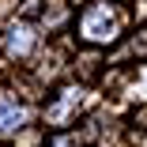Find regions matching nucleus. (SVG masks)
Returning <instances> with one entry per match:
<instances>
[{
	"instance_id": "f257e3e1",
	"label": "nucleus",
	"mask_w": 147,
	"mask_h": 147,
	"mask_svg": "<svg viewBox=\"0 0 147 147\" xmlns=\"http://www.w3.org/2000/svg\"><path fill=\"white\" fill-rule=\"evenodd\" d=\"M125 23H128V15L117 0H87L79 11V38L94 49L113 45L125 34Z\"/></svg>"
},
{
	"instance_id": "f03ea898",
	"label": "nucleus",
	"mask_w": 147,
	"mask_h": 147,
	"mask_svg": "<svg viewBox=\"0 0 147 147\" xmlns=\"http://www.w3.org/2000/svg\"><path fill=\"white\" fill-rule=\"evenodd\" d=\"M79 106H83L79 91H57L53 102L45 106V125L49 128H68L76 117H79Z\"/></svg>"
},
{
	"instance_id": "7ed1b4c3",
	"label": "nucleus",
	"mask_w": 147,
	"mask_h": 147,
	"mask_svg": "<svg viewBox=\"0 0 147 147\" xmlns=\"http://www.w3.org/2000/svg\"><path fill=\"white\" fill-rule=\"evenodd\" d=\"M30 49H34V26H30V23H15V26H8V34H4V53L11 57V61L30 57Z\"/></svg>"
},
{
	"instance_id": "20e7f679",
	"label": "nucleus",
	"mask_w": 147,
	"mask_h": 147,
	"mask_svg": "<svg viewBox=\"0 0 147 147\" xmlns=\"http://www.w3.org/2000/svg\"><path fill=\"white\" fill-rule=\"evenodd\" d=\"M23 125H26V109L11 94H0V132H15Z\"/></svg>"
},
{
	"instance_id": "39448f33",
	"label": "nucleus",
	"mask_w": 147,
	"mask_h": 147,
	"mask_svg": "<svg viewBox=\"0 0 147 147\" xmlns=\"http://www.w3.org/2000/svg\"><path fill=\"white\" fill-rule=\"evenodd\" d=\"M76 76L83 79V83H94L98 76H102V53L91 45V49H83L79 57H76Z\"/></svg>"
},
{
	"instance_id": "423d86ee",
	"label": "nucleus",
	"mask_w": 147,
	"mask_h": 147,
	"mask_svg": "<svg viewBox=\"0 0 147 147\" xmlns=\"http://www.w3.org/2000/svg\"><path fill=\"white\" fill-rule=\"evenodd\" d=\"M45 143V128L42 125H23L15 128V147H42Z\"/></svg>"
},
{
	"instance_id": "0eeeda50",
	"label": "nucleus",
	"mask_w": 147,
	"mask_h": 147,
	"mask_svg": "<svg viewBox=\"0 0 147 147\" xmlns=\"http://www.w3.org/2000/svg\"><path fill=\"white\" fill-rule=\"evenodd\" d=\"M132 79V72L128 68H121V72H113V76H106V87H109V91H117V87H125Z\"/></svg>"
},
{
	"instance_id": "6e6552de",
	"label": "nucleus",
	"mask_w": 147,
	"mask_h": 147,
	"mask_svg": "<svg viewBox=\"0 0 147 147\" xmlns=\"http://www.w3.org/2000/svg\"><path fill=\"white\" fill-rule=\"evenodd\" d=\"M132 53H136V57H147V30H140V34L132 38Z\"/></svg>"
},
{
	"instance_id": "1a4fd4ad",
	"label": "nucleus",
	"mask_w": 147,
	"mask_h": 147,
	"mask_svg": "<svg viewBox=\"0 0 147 147\" xmlns=\"http://www.w3.org/2000/svg\"><path fill=\"white\" fill-rule=\"evenodd\" d=\"M128 147H147V132L143 128H132L128 132Z\"/></svg>"
},
{
	"instance_id": "9d476101",
	"label": "nucleus",
	"mask_w": 147,
	"mask_h": 147,
	"mask_svg": "<svg viewBox=\"0 0 147 147\" xmlns=\"http://www.w3.org/2000/svg\"><path fill=\"white\" fill-rule=\"evenodd\" d=\"M136 15H140V23H147V0H140V4H136Z\"/></svg>"
},
{
	"instance_id": "9b49d317",
	"label": "nucleus",
	"mask_w": 147,
	"mask_h": 147,
	"mask_svg": "<svg viewBox=\"0 0 147 147\" xmlns=\"http://www.w3.org/2000/svg\"><path fill=\"white\" fill-rule=\"evenodd\" d=\"M136 125H140V128H147V109H140V113H136Z\"/></svg>"
}]
</instances>
